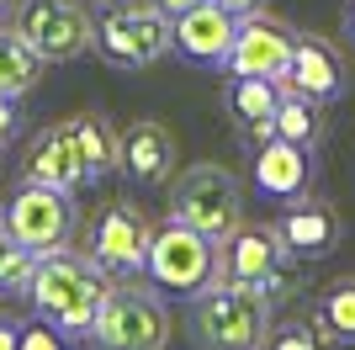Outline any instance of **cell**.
Instances as JSON below:
<instances>
[{
	"label": "cell",
	"mask_w": 355,
	"mask_h": 350,
	"mask_svg": "<svg viewBox=\"0 0 355 350\" xmlns=\"http://www.w3.org/2000/svg\"><path fill=\"white\" fill-rule=\"evenodd\" d=\"M292 43H297V27H286L282 16H270V11L239 16L234 43H228V58H223V74H260V80H282L286 64H292Z\"/></svg>",
	"instance_id": "obj_11"
},
{
	"label": "cell",
	"mask_w": 355,
	"mask_h": 350,
	"mask_svg": "<svg viewBox=\"0 0 355 350\" xmlns=\"http://www.w3.org/2000/svg\"><path fill=\"white\" fill-rule=\"evenodd\" d=\"M64 128H69L74 149H80V160L90 170V186L117 170V128L106 122V112H74L64 117Z\"/></svg>",
	"instance_id": "obj_19"
},
{
	"label": "cell",
	"mask_w": 355,
	"mask_h": 350,
	"mask_svg": "<svg viewBox=\"0 0 355 350\" xmlns=\"http://www.w3.org/2000/svg\"><path fill=\"white\" fill-rule=\"evenodd\" d=\"M234 16L223 11L218 0H196L191 11L170 16V53H180L196 69H223L228 43H234Z\"/></svg>",
	"instance_id": "obj_15"
},
{
	"label": "cell",
	"mask_w": 355,
	"mask_h": 350,
	"mask_svg": "<svg viewBox=\"0 0 355 350\" xmlns=\"http://www.w3.org/2000/svg\"><path fill=\"white\" fill-rule=\"evenodd\" d=\"M21 181H43V186H59V191H85L90 186V170H85V160H80V149H74L64 122H48L27 144Z\"/></svg>",
	"instance_id": "obj_17"
},
{
	"label": "cell",
	"mask_w": 355,
	"mask_h": 350,
	"mask_svg": "<svg viewBox=\"0 0 355 350\" xmlns=\"http://www.w3.org/2000/svg\"><path fill=\"white\" fill-rule=\"evenodd\" d=\"M345 38L355 43V0H345Z\"/></svg>",
	"instance_id": "obj_30"
},
{
	"label": "cell",
	"mask_w": 355,
	"mask_h": 350,
	"mask_svg": "<svg viewBox=\"0 0 355 350\" xmlns=\"http://www.w3.org/2000/svg\"><path fill=\"white\" fill-rule=\"evenodd\" d=\"M16 128H21V112H16V101L11 96H0V149L16 138Z\"/></svg>",
	"instance_id": "obj_26"
},
{
	"label": "cell",
	"mask_w": 355,
	"mask_h": 350,
	"mask_svg": "<svg viewBox=\"0 0 355 350\" xmlns=\"http://www.w3.org/2000/svg\"><path fill=\"white\" fill-rule=\"evenodd\" d=\"M117 175L138 191L170 186L175 175V133L159 117H138L128 128H117Z\"/></svg>",
	"instance_id": "obj_12"
},
{
	"label": "cell",
	"mask_w": 355,
	"mask_h": 350,
	"mask_svg": "<svg viewBox=\"0 0 355 350\" xmlns=\"http://www.w3.org/2000/svg\"><path fill=\"white\" fill-rule=\"evenodd\" d=\"M276 106H282V80H260V74H228L223 112H228V122H234L239 144H260V138H270Z\"/></svg>",
	"instance_id": "obj_18"
},
{
	"label": "cell",
	"mask_w": 355,
	"mask_h": 350,
	"mask_svg": "<svg viewBox=\"0 0 355 350\" xmlns=\"http://www.w3.org/2000/svg\"><path fill=\"white\" fill-rule=\"evenodd\" d=\"M11 27L48 64H69L96 48V22L80 0H21V6H11Z\"/></svg>",
	"instance_id": "obj_10"
},
{
	"label": "cell",
	"mask_w": 355,
	"mask_h": 350,
	"mask_svg": "<svg viewBox=\"0 0 355 350\" xmlns=\"http://www.w3.org/2000/svg\"><path fill=\"white\" fill-rule=\"evenodd\" d=\"M276 233H282V244L292 249L297 260H324V255L340 249L345 223H340V212H334L324 197H297V202H282Z\"/></svg>",
	"instance_id": "obj_16"
},
{
	"label": "cell",
	"mask_w": 355,
	"mask_h": 350,
	"mask_svg": "<svg viewBox=\"0 0 355 350\" xmlns=\"http://www.w3.org/2000/svg\"><path fill=\"white\" fill-rule=\"evenodd\" d=\"M170 218H180L202 239L223 244L244 223V186H239V175L223 170V165H191V170H180L175 186H170Z\"/></svg>",
	"instance_id": "obj_6"
},
{
	"label": "cell",
	"mask_w": 355,
	"mask_h": 350,
	"mask_svg": "<svg viewBox=\"0 0 355 350\" xmlns=\"http://www.w3.org/2000/svg\"><path fill=\"white\" fill-rule=\"evenodd\" d=\"M148 6H159L164 16H180V11H191L196 0H148Z\"/></svg>",
	"instance_id": "obj_29"
},
{
	"label": "cell",
	"mask_w": 355,
	"mask_h": 350,
	"mask_svg": "<svg viewBox=\"0 0 355 350\" xmlns=\"http://www.w3.org/2000/svg\"><path fill=\"white\" fill-rule=\"evenodd\" d=\"M218 6H223L228 16H234V22H239V16H254V11H266L270 0H218Z\"/></svg>",
	"instance_id": "obj_27"
},
{
	"label": "cell",
	"mask_w": 355,
	"mask_h": 350,
	"mask_svg": "<svg viewBox=\"0 0 355 350\" xmlns=\"http://www.w3.org/2000/svg\"><path fill=\"white\" fill-rule=\"evenodd\" d=\"M260 350H334V345L324 340V329L313 319H286V324H270Z\"/></svg>",
	"instance_id": "obj_24"
},
{
	"label": "cell",
	"mask_w": 355,
	"mask_h": 350,
	"mask_svg": "<svg viewBox=\"0 0 355 350\" xmlns=\"http://www.w3.org/2000/svg\"><path fill=\"white\" fill-rule=\"evenodd\" d=\"M74 340L69 335H59V329H53V324H21V335H16V350H69Z\"/></svg>",
	"instance_id": "obj_25"
},
{
	"label": "cell",
	"mask_w": 355,
	"mask_h": 350,
	"mask_svg": "<svg viewBox=\"0 0 355 350\" xmlns=\"http://www.w3.org/2000/svg\"><path fill=\"white\" fill-rule=\"evenodd\" d=\"M16 335H21V324H16V319H0V350H16Z\"/></svg>",
	"instance_id": "obj_28"
},
{
	"label": "cell",
	"mask_w": 355,
	"mask_h": 350,
	"mask_svg": "<svg viewBox=\"0 0 355 350\" xmlns=\"http://www.w3.org/2000/svg\"><path fill=\"white\" fill-rule=\"evenodd\" d=\"M324 128H329V122H324V106L308 101V96H297V90H282V106H276V122H270L276 138L318 149V144H324Z\"/></svg>",
	"instance_id": "obj_22"
},
{
	"label": "cell",
	"mask_w": 355,
	"mask_h": 350,
	"mask_svg": "<svg viewBox=\"0 0 355 350\" xmlns=\"http://www.w3.org/2000/svg\"><path fill=\"white\" fill-rule=\"evenodd\" d=\"M318 329H324V340L334 350L355 345V276H340L329 281L318 297H313V313H308Z\"/></svg>",
	"instance_id": "obj_21"
},
{
	"label": "cell",
	"mask_w": 355,
	"mask_h": 350,
	"mask_svg": "<svg viewBox=\"0 0 355 350\" xmlns=\"http://www.w3.org/2000/svg\"><path fill=\"white\" fill-rule=\"evenodd\" d=\"M218 249L223 244L202 239V233L186 228L180 218H164V223H154V233H148L144 276L164 303H191L202 287L218 281Z\"/></svg>",
	"instance_id": "obj_4"
},
{
	"label": "cell",
	"mask_w": 355,
	"mask_h": 350,
	"mask_svg": "<svg viewBox=\"0 0 355 350\" xmlns=\"http://www.w3.org/2000/svg\"><path fill=\"white\" fill-rule=\"evenodd\" d=\"M85 340L96 350H170V303L148 281L122 276L106 287Z\"/></svg>",
	"instance_id": "obj_3"
},
{
	"label": "cell",
	"mask_w": 355,
	"mask_h": 350,
	"mask_svg": "<svg viewBox=\"0 0 355 350\" xmlns=\"http://www.w3.org/2000/svg\"><path fill=\"white\" fill-rule=\"evenodd\" d=\"M270 324H276V303L266 292L228 281V276L202 287L191 297V313H186V329H191L196 350H260Z\"/></svg>",
	"instance_id": "obj_2"
},
{
	"label": "cell",
	"mask_w": 355,
	"mask_h": 350,
	"mask_svg": "<svg viewBox=\"0 0 355 350\" xmlns=\"http://www.w3.org/2000/svg\"><path fill=\"white\" fill-rule=\"evenodd\" d=\"M282 90H297V96H308L318 106H334L350 90V74H345V58L340 48L318 38V32H297L292 43V64L282 74Z\"/></svg>",
	"instance_id": "obj_14"
},
{
	"label": "cell",
	"mask_w": 355,
	"mask_h": 350,
	"mask_svg": "<svg viewBox=\"0 0 355 350\" xmlns=\"http://www.w3.org/2000/svg\"><path fill=\"white\" fill-rule=\"evenodd\" d=\"M96 22V48L106 64L117 69H154L159 58H170V16L159 6H133V0H112Z\"/></svg>",
	"instance_id": "obj_7"
},
{
	"label": "cell",
	"mask_w": 355,
	"mask_h": 350,
	"mask_svg": "<svg viewBox=\"0 0 355 350\" xmlns=\"http://www.w3.org/2000/svg\"><path fill=\"white\" fill-rule=\"evenodd\" d=\"M254 149V165H250V181L266 202H297L308 197L313 181H318V154L308 144H286V138H260Z\"/></svg>",
	"instance_id": "obj_13"
},
{
	"label": "cell",
	"mask_w": 355,
	"mask_h": 350,
	"mask_svg": "<svg viewBox=\"0 0 355 350\" xmlns=\"http://www.w3.org/2000/svg\"><path fill=\"white\" fill-rule=\"evenodd\" d=\"M148 233H154V223L144 218V207L128 202V197H112V202H101L85 223V255L101 265L112 281L144 276Z\"/></svg>",
	"instance_id": "obj_9"
},
{
	"label": "cell",
	"mask_w": 355,
	"mask_h": 350,
	"mask_svg": "<svg viewBox=\"0 0 355 350\" xmlns=\"http://www.w3.org/2000/svg\"><path fill=\"white\" fill-rule=\"evenodd\" d=\"M106 287H112V276L90 260L85 249L59 244V249H43V255L32 260L27 303H32V313L43 324H53L59 335L85 340L90 324H96V308H101Z\"/></svg>",
	"instance_id": "obj_1"
},
{
	"label": "cell",
	"mask_w": 355,
	"mask_h": 350,
	"mask_svg": "<svg viewBox=\"0 0 355 350\" xmlns=\"http://www.w3.org/2000/svg\"><path fill=\"white\" fill-rule=\"evenodd\" d=\"M43 69H48V58L6 22V27H0V96H11V101L32 96L37 80H43Z\"/></svg>",
	"instance_id": "obj_20"
},
{
	"label": "cell",
	"mask_w": 355,
	"mask_h": 350,
	"mask_svg": "<svg viewBox=\"0 0 355 350\" xmlns=\"http://www.w3.org/2000/svg\"><path fill=\"white\" fill-rule=\"evenodd\" d=\"M32 255L21 239H16L6 223H0V297H27V281H32Z\"/></svg>",
	"instance_id": "obj_23"
},
{
	"label": "cell",
	"mask_w": 355,
	"mask_h": 350,
	"mask_svg": "<svg viewBox=\"0 0 355 350\" xmlns=\"http://www.w3.org/2000/svg\"><path fill=\"white\" fill-rule=\"evenodd\" d=\"M218 276L228 281H244V287L266 292L270 303H282L302 287L297 276V255L282 244L276 223H239L218 249Z\"/></svg>",
	"instance_id": "obj_5"
},
{
	"label": "cell",
	"mask_w": 355,
	"mask_h": 350,
	"mask_svg": "<svg viewBox=\"0 0 355 350\" xmlns=\"http://www.w3.org/2000/svg\"><path fill=\"white\" fill-rule=\"evenodd\" d=\"M0 223L32 249H59L80 233V207H74V191H59V186H43V181H21V186L6 197L0 207Z\"/></svg>",
	"instance_id": "obj_8"
},
{
	"label": "cell",
	"mask_w": 355,
	"mask_h": 350,
	"mask_svg": "<svg viewBox=\"0 0 355 350\" xmlns=\"http://www.w3.org/2000/svg\"><path fill=\"white\" fill-rule=\"evenodd\" d=\"M11 6H16V0H0V27H6V22H11Z\"/></svg>",
	"instance_id": "obj_31"
}]
</instances>
